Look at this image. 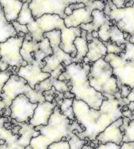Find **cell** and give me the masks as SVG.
I'll list each match as a JSON object with an SVG mask.
<instances>
[{"mask_svg":"<svg viewBox=\"0 0 134 149\" xmlns=\"http://www.w3.org/2000/svg\"><path fill=\"white\" fill-rule=\"evenodd\" d=\"M106 99L99 109L91 108L81 100L74 98L72 107L75 120L84 127L82 132L75 133L81 139L96 140L98 134L103 132L114 121L122 116L120 105L112 95H104Z\"/></svg>","mask_w":134,"mask_h":149,"instance_id":"obj_1","label":"cell"},{"mask_svg":"<svg viewBox=\"0 0 134 149\" xmlns=\"http://www.w3.org/2000/svg\"><path fill=\"white\" fill-rule=\"evenodd\" d=\"M40 134L31 139V149H47L50 144L62 139L69 140L74 133L82 132L85 129L76 120L71 121L63 115L59 106H55L46 125L34 127Z\"/></svg>","mask_w":134,"mask_h":149,"instance_id":"obj_2","label":"cell"},{"mask_svg":"<svg viewBox=\"0 0 134 149\" xmlns=\"http://www.w3.org/2000/svg\"><path fill=\"white\" fill-rule=\"evenodd\" d=\"M90 68V63L72 62L65 65V70L58 79L60 81H69L70 84V91L74 94L75 99L85 102L91 108L99 109L106 97L90 86L88 80Z\"/></svg>","mask_w":134,"mask_h":149,"instance_id":"obj_3","label":"cell"},{"mask_svg":"<svg viewBox=\"0 0 134 149\" xmlns=\"http://www.w3.org/2000/svg\"><path fill=\"white\" fill-rule=\"evenodd\" d=\"M88 80L90 86L103 95H114L119 91L112 67L103 58L91 63Z\"/></svg>","mask_w":134,"mask_h":149,"instance_id":"obj_4","label":"cell"},{"mask_svg":"<svg viewBox=\"0 0 134 149\" xmlns=\"http://www.w3.org/2000/svg\"><path fill=\"white\" fill-rule=\"evenodd\" d=\"M20 94L27 95L34 103L45 101L43 92L31 88L26 81L18 74H12L3 87V91L0 93V98L4 102L6 107H9L12 101Z\"/></svg>","mask_w":134,"mask_h":149,"instance_id":"obj_5","label":"cell"},{"mask_svg":"<svg viewBox=\"0 0 134 149\" xmlns=\"http://www.w3.org/2000/svg\"><path fill=\"white\" fill-rule=\"evenodd\" d=\"M47 38L50 46L53 49V53L45 57L44 61L45 62V66L42 68V71L50 73L54 70L56 68L60 66V64L64 65H68L72 63V57L69 54L63 51L60 47V39H61V31L60 29H53L44 34V38Z\"/></svg>","mask_w":134,"mask_h":149,"instance_id":"obj_6","label":"cell"},{"mask_svg":"<svg viewBox=\"0 0 134 149\" xmlns=\"http://www.w3.org/2000/svg\"><path fill=\"white\" fill-rule=\"evenodd\" d=\"M65 27L64 19L58 14H43L27 24L29 33L31 35L32 40L37 42L44 39L45 33L53 29H61Z\"/></svg>","mask_w":134,"mask_h":149,"instance_id":"obj_7","label":"cell"},{"mask_svg":"<svg viewBox=\"0 0 134 149\" xmlns=\"http://www.w3.org/2000/svg\"><path fill=\"white\" fill-rule=\"evenodd\" d=\"M24 36L16 35L8 38L4 42L0 43V60L8 64L9 66H25L26 61L23 60L20 54V49L22 47Z\"/></svg>","mask_w":134,"mask_h":149,"instance_id":"obj_8","label":"cell"},{"mask_svg":"<svg viewBox=\"0 0 134 149\" xmlns=\"http://www.w3.org/2000/svg\"><path fill=\"white\" fill-rule=\"evenodd\" d=\"M37 105L38 103L31 102L24 94L17 95L9 106L11 119L18 122H29Z\"/></svg>","mask_w":134,"mask_h":149,"instance_id":"obj_9","label":"cell"},{"mask_svg":"<svg viewBox=\"0 0 134 149\" xmlns=\"http://www.w3.org/2000/svg\"><path fill=\"white\" fill-rule=\"evenodd\" d=\"M29 7L34 19L45 14H58L62 19L66 16L64 10L67 6L61 0H32Z\"/></svg>","mask_w":134,"mask_h":149,"instance_id":"obj_10","label":"cell"},{"mask_svg":"<svg viewBox=\"0 0 134 149\" xmlns=\"http://www.w3.org/2000/svg\"><path fill=\"white\" fill-rule=\"evenodd\" d=\"M45 61H34L32 64H27L25 66H20L16 74L24 78L31 88L34 89L35 86L40 81L45 80L50 76V73L42 71V68L45 66Z\"/></svg>","mask_w":134,"mask_h":149,"instance_id":"obj_11","label":"cell"},{"mask_svg":"<svg viewBox=\"0 0 134 149\" xmlns=\"http://www.w3.org/2000/svg\"><path fill=\"white\" fill-rule=\"evenodd\" d=\"M55 106H57V104L54 101L53 102L44 101V102H38L36 108L34 109L33 116L29 120V123L33 125L34 127L46 125Z\"/></svg>","mask_w":134,"mask_h":149,"instance_id":"obj_12","label":"cell"},{"mask_svg":"<svg viewBox=\"0 0 134 149\" xmlns=\"http://www.w3.org/2000/svg\"><path fill=\"white\" fill-rule=\"evenodd\" d=\"M60 31H61L60 49L74 58L76 54V49L74 45V40L77 36H80L81 29L79 26L70 28H67L66 26L65 28L61 29Z\"/></svg>","mask_w":134,"mask_h":149,"instance_id":"obj_13","label":"cell"},{"mask_svg":"<svg viewBox=\"0 0 134 149\" xmlns=\"http://www.w3.org/2000/svg\"><path fill=\"white\" fill-rule=\"evenodd\" d=\"M122 124V116L119 117L112 123H111L107 128L96 136V140L99 143H105L107 142H112L121 145L122 142V137L124 132L120 130V127Z\"/></svg>","mask_w":134,"mask_h":149,"instance_id":"obj_14","label":"cell"},{"mask_svg":"<svg viewBox=\"0 0 134 149\" xmlns=\"http://www.w3.org/2000/svg\"><path fill=\"white\" fill-rule=\"evenodd\" d=\"M9 117L0 116V149L18 148L21 149L18 144L20 134H14L12 130L7 128L4 122Z\"/></svg>","mask_w":134,"mask_h":149,"instance_id":"obj_15","label":"cell"},{"mask_svg":"<svg viewBox=\"0 0 134 149\" xmlns=\"http://www.w3.org/2000/svg\"><path fill=\"white\" fill-rule=\"evenodd\" d=\"M107 54V47L105 44L99 38H93L92 40L88 42V52L82 62L91 64L99 59L104 58Z\"/></svg>","mask_w":134,"mask_h":149,"instance_id":"obj_16","label":"cell"},{"mask_svg":"<svg viewBox=\"0 0 134 149\" xmlns=\"http://www.w3.org/2000/svg\"><path fill=\"white\" fill-rule=\"evenodd\" d=\"M92 21L91 12L87 8H80L73 10L70 15L66 16L64 19L65 25L67 28L78 27L81 24H88Z\"/></svg>","mask_w":134,"mask_h":149,"instance_id":"obj_17","label":"cell"},{"mask_svg":"<svg viewBox=\"0 0 134 149\" xmlns=\"http://www.w3.org/2000/svg\"><path fill=\"white\" fill-rule=\"evenodd\" d=\"M20 126L19 130L20 137L18 139V144L21 149H24L29 145L31 139L40 134V132L34 128L29 122H18Z\"/></svg>","mask_w":134,"mask_h":149,"instance_id":"obj_18","label":"cell"},{"mask_svg":"<svg viewBox=\"0 0 134 149\" xmlns=\"http://www.w3.org/2000/svg\"><path fill=\"white\" fill-rule=\"evenodd\" d=\"M23 3L21 0H0V5L7 21L12 23L17 19Z\"/></svg>","mask_w":134,"mask_h":149,"instance_id":"obj_19","label":"cell"},{"mask_svg":"<svg viewBox=\"0 0 134 149\" xmlns=\"http://www.w3.org/2000/svg\"><path fill=\"white\" fill-rule=\"evenodd\" d=\"M16 35H17L16 30L14 29L12 23L7 21L3 8L0 5V43L4 42L8 38Z\"/></svg>","mask_w":134,"mask_h":149,"instance_id":"obj_20","label":"cell"},{"mask_svg":"<svg viewBox=\"0 0 134 149\" xmlns=\"http://www.w3.org/2000/svg\"><path fill=\"white\" fill-rule=\"evenodd\" d=\"M39 47V42L31 40H24L22 47L20 49V54L23 57V60L25 61L28 64H32L34 62L32 53L34 50H36Z\"/></svg>","mask_w":134,"mask_h":149,"instance_id":"obj_21","label":"cell"},{"mask_svg":"<svg viewBox=\"0 0 134 149\" xmlns=\"http://www.w3.org/2000/svg\"><path fill=\"white\" fill-rule=\"evenodd\" d=\"M74 45L76 49V54L72 59V62L80 63L88 52V42L85 37L77 36L74 40Z\"/></svg>","mask_w":134,"mask_h":149,"instance_id":"obj_22","label":"cell"},{"mask_svg":"<svg viewBox=\"0 0 134 149\" xmlns=\"http://www.w3.org/2000/svg\"><path fill=\"white\" fill-rule=\"evenodd\" d=\"M52 53L53 49L50 46V41L45 37L42 40L39 41V47L32 53V55L35 61H41Z\"/></svg>","mask_w":134,"mask_h":149,"instance_id":"obj_23","label":"cell"},{"mask_svg":"<svg viewBox=\"0 0 134 149\" xmlns=\"http://www.w3.org/2000/svg\"><path fill=\"white\" fill-rule=\"evenodd\" d=\"M29 2H25L23 3L22 8H21L20 14L18 15V18L16 19V21L19 22L21 24H26L27 25L28 24L34 20L32 12L29 7Z\"/></svg>","mask_w":134,"mask_h":149,"instance_id":"obj_24","label":"cell"},{"mask_svg":"<svg viewBox=\"0 0 134 149\" xmlns=\"http://www.w3.org/2000/svg\"><path fill=\"white\" fill-rule=\"evenodd\" d=\"M73 100L74 98H63V100L61 101L60 104L59 105L61 113L67 116L71 121L75 120L73 111V107H72Z\"/></svg>","mask_w":134,"mask_h":149,"instance_id":"obj_25","label":"cell"},{"mask_svg":"<svg viewBox=\"0 0 134 149\" xmlns=\"http://www.w3.org/2000/svg\"><path fill=\"white\" fill-rule=\"evenodd\" d=\"M110 41L116 43L117 45H121V44H125L127 41L124 39L123 32L120 30L116 26V24H112L110 29Z\"/></svg>","mask_w":134,"mask_h":149,"instance_id":"obj_26","label":"cell"},{"mask_svg":"<svg viewBox=\"0 0 134 149\" xmlns=\"http://www.w3.org/2000/svg\"><path fill=\"white\" fill-rule=\"evenodd\" d=\"M112 24H113L112 21L107 20L97 30V32H98V38L102 42H107V41L110 40V29H111V26Z\"/></svg>","mask_w":134,"mask_h":149,"instance_id":"obj_27","label":"cell"},{"mask_svg":"<svg viewBox=\"0 0 134 149\" xmlns=\"http://www.w3.org/2000/svg\"><path fill=\"white\" fill-rule=\"evenodd\" d=\"M107 47V54H120L121 52L124 51L125 47H126V43L121 44V45H117L116 43H113L112 41H107V42H103Z\"/></svg>","mask_w":134,"mask_h":149,"instance_id":"obj_28","label":"cell"},{"mask_svg":"<svg viewBox=\"0 0 134 149\" xmlns=\"http://www.w3.org/2000/svg\"><path fill=\"white\" fill-rule=\"evenodd\" d=\"M53 86L58 92L62 94L70 91V84L69 81H60L59 79H54Z\"/></svg>","mask_w":134,"mask_h":149,"instance_id":"obj_29","label":"cell"},{"mask_svg":"<svg viewBox=\"0 0 134 149\" xmlns=\"http://www.w3.org/2000/svg\"><path fill=\"white\" fill-rule=\"evenodd\" d=\"M16 68L15 66H9L8 70L4 71H0V93L3 91V87L4 84L8 80L12 74H16ZM1 99V98H0Z\"/></svg>","mask_w":134,"mask_h":149,"instance_id":"obj_30","label":"cell"},{"mask_svg":"<svg viewBox=\"0 0 134 149\" xmlns=\"http://www.w3.org/2000/svg\"><path fill=\"white\" fill-rule=\"evenodd\" d=\"M68 142H69V144H70V148L80 149L82 148V147L84 146V144L87 143V140L81 139L75 133H74L73 135L70 137V139L68 140Z\"/></svg>","mask_w":134,"mask_h":149,"instance_id":"obj_31","label":"cell"},{"mask_svg":"<svg viewBox=\"0 0 134 149\" xmlns=\"http://www.w3.org/2000/svg\"><path fill=\"white\" fill-rule=\"evenodd\" d=\"M53 81L54 78H52L51 76L46 78L45 80L40 81V83H38L34 89L36 91H41V92H44L45 91H48V90H50V89L53 87Z\"/></svg>","mask_w":134,"mask_h":149,"instance_id":"obj_32","label":"cell"},{"mask_svg":"<svg viewBox=\"0 0 134 149\" xmlns=\"http://www.w3.org/2000/svg\"><path fill=\"white\" fill-rule=\"evenodd\" d=\"M122 142H134V120H131L124 132Z\"/></svg>","mask_w":134,"mask_h":149,"instance_id":"obj_33","label":"cell"},{"mask_svg":"<svg viewBox=\"0 0 134 149\" xmlns=\"http://www.w3.org/2000/svg\"><path fill=\"white\" fill-rule=\"evenodd\" d=\"M49 149H70V144L66 139H62L58 142H54L48 147Z\"/></svg>","mask_w":134,"mask_h":149,"instance_id":"obj_34","label":"cell"},{"mask_svg":"<svg viewBox=\"0 0 134 149\" xmlns=\"http://www.w3.org/2000/svg\"><path fill=\"white\" fill-rule=\"evenodd\" d=\"M97 149H120L121 146L112 142H107L105 143H99L96 147Z\"/></svg>","mask_w":134,"mask_h":149,"instance_id":"obj_35","label":"cell"},{"mask_svg":"<svg viewBox=\"0 0 134 149\" xmlns=\"http://www.w3.org/2000/svg\"><path fill=\"white\" fill-rule=\"evenodd\" d=\"M56 94H57V91L54 89V86L50 90H48L43 92V95L45 101H48V102H53L54 97L56 96Z\"/></svg>","mask_w":134,"mask_h":149,"instance_id":"obj_36","label":"cell"},{"mask_svg":"<svg viewBox=\"0 0 134 149\" xmlns=\"http://www.w3.org/2000/svg\"><path fill=\"white\" fill-rule=\"evenodd\" d=\"M12 24H13L14 29L16 30L17 34L18 33H24V34H28L29 33V30H28V28H27L26 24H21L19 22L17 21H13L12 22Z\"/></svg>","mask_w":134,"mask_h":149,"instance_id":"obj_37","label":"cell"},{"mask_svg":"<svg viewBox=\"0 0 134 149\" xmlns=\"http://www.w3.org/2000/svg\"><path fill=\"white\" fill-rule=\"evenodd\" d=\"M65 70V65L63 64H60V66L58 68H56L54 70H53L52 72H50V76L54 78V79H58V77L60 76V74Z\"/></svg>","mask_w":134,"mask_h":149,"instance_id":"obj_38","label":"cell"},{"mask_svg":"<svg viewBox=\"0 0 134 149\" xmlns=\"http://www.w3.org/2000/svg\"><path fill=\"white\" fill-rule=\"evenodd\" d=\"M119 91H120L121 96L122 98H126L130 94V92L132 91V88L129 86H127V85H122L120 87V89H119Z\"/></svg>","mask_w":134,"mask_h":149,"instance_id":"obj_39","label":"cell"},{"mask_svg":"<svg viewBox=\"0 0 134 149\" xmlns=\"http://www.w3.org/2000/svg\"><path fill=\"white\" fill-rule=\"evenodd\" d=\"M112 3L115 5L117 8H125V3L126 0H111Z\"/></svg>","mask_w":134,"mask_h":149,"instance_id":"obj_40","label":"cell"},{"mask_svg":"<svg viewBox=\"0 0 134 149\" xmlns=\"http://www.w3.org/2000/svg\"><path fill=\"white\" fill-rule=\"evenodd\" d=\"M120 146L121 149H134V142H122Z\"/></svg>","mask_w":134,"mask_h":149,"instance_id":"obj_41","label":"cell"},{"mask_svg":"<svg viewBox=\"0 0 134 149\" xmlns=\"http://www.w3.org/2000/svg\"><path fill=\"white\" fill-rule=\"evenodd\" d=\"M66 6H68L70 3H84L85 4H87V3L91 0H61Z\"/></svg>","mask_w":134,"mask_h":149,"instance_id":"obj_42","label":"cell"},{"mask_svg":"<svg viewBox=\"0 0 134 149\" xmlns=\"http://www.w3.org/2000/svg\"><path fill=\"white\" fill-rule=\"evenodd\" d=\"M8 67H9V65L8 64L0 60V71H4V70H8Z\"/></svg>","mask_w":134,"mask_h":149,"instance_id":"obj_43","label":"cell"},{"mask_svg":"<svg viewBox=\"0 0 134 149\" xmlns=\"http://www.w3.org/2000/svg\"><path fill=\"white\" fill-rule=\"evenodd\" d=\"M5 107H6V105H5L4 102L2 99H0V116H3Z\"/></svg>","mask_w":134,"mask_h":149,"instance_id":"obj_44","label":"cell"},{"mask_svg":"<svg viewBox=\"0 0 134 149\" xmlns=\"http://www.w3.org/2000/svg\"><path fill=\"white\" fill-rule=\"evenodd\" d=\"M63 95H64V98H75V95H74V94H72L70 91H66V92H65Z\"/></svg>","mask_w":134,"mask_h":149,"instance_id":"obj_45","label":"cell"},{"mask_svg":"<svg viewBox=\"0 0 134 149\" xmlns=\"http://www.w3.org/2000/svg\"><path fill=\"white\" fill-rule=\"evenodd\" d=\"M127 107H128V110H130L132 111H134V102H129L127 104Z\"/></svg>","mask_w":134,"mask_h":149,"instance_id":"obj_46","label":"cell"},{"mask_svg":"<svg viewBox=\"0 0 134 149\" xmlns=\"http://www.w3.org/2000/svg\"><path fill=\"white\" fill-rule=\"evenodd\" d=\"M91 35H92L93 38H98V32L96 30H93L91 32Z\"/></svg>","mask_w":134,"mask_h":149,"instance_id":"obj_47","label":"cell"},{"mask_svg":"<svg viewBox=\"0 0 134 149\" xmlns=\"http://www.w3.org/2000/svg\"><path fill=\"white\" fill-rule=\"evenodd\" d=\"M128 41H129L130 43H132V44H134V34L131 35V37H130V39H129V40Z\"/></svg>","mask_w":134,"mask_h":149,"instance_id":"obj_48","label":"cell"},{"mask_svg":"<svg viewBox=\"0 0 134 149\" xmlns=\"http://www.w3.org/2000/svg\"><path fill=\"white\" fill-rule=\"evenodd\" d=\"M96 1H101V2H104L105 0H96Z\"/></svg>","mask_w":134,"mask_h":149,"instance_id":"obj_49","label":"cell"},{"mask_svg":"<svg viewBox=\"0 0 134 149\" xmlns=\"http://www.w3.org/2000/svg\"><path fill=\"white\" fill-rule=\"evenodd\" d=\"M27 1H28V2H29V3H30V2H31V1H32V0H27Z\"/></svg>","mask_w":134,"mask_h":149,"instance_id":"obj_50","label":"cell"},{"mask_svg":"<svg viewBox=\"0 0 134 149\" xmlns=\"http://www.w3.org/2000/svg\"><path fill=\"white\" fill-rule=\"evenodd\" d=\"M132 1H133V3H134V0H132Z\"/></svg>","mask_w":134,"mask_h":149,"instance_id":"obj_51","label":"cell"}]
</instances>
